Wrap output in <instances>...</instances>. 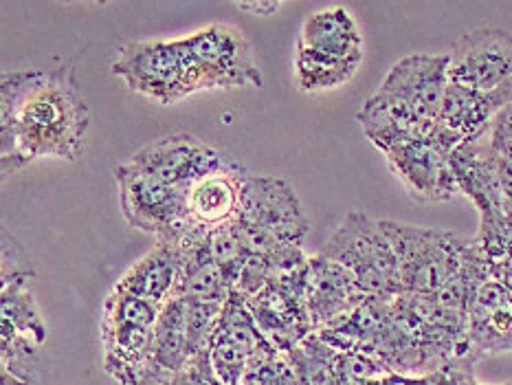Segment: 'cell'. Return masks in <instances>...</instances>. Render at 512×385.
Instances as JSON below:
<instances>
[{"label":"cell","mask_w":512,"mask_h":385,"mask_svg":"<svg viewBox=\"0 0 512 385\" xmlns=\"http://www.w3.org/2000/svg\"><path fill=\"white\" fill-rule=\"evenodd\" d=\"M91 110L75 66L3 73L0 82V168L7 179L36 159L80 161Z\"/></svg>","instance_id":"6da1fadb"},{"label":"cell","mask_w":512,"mask_h":385,"mask_svg":"<svg viewBox=\"0 0 512 385\" xmlns=\"http://www.w3.org/2000/svg\"><path fill=\"white\" fill-rule=\"evenodd\" d=\"M110 73L124 80L128 91L154 99L163 106L200 91H218L185 38L178 40H128L117 49Z\"/></svg>","instance_id":"7a4b0ae2"},{"label":"cell","mask_w":512,"mask_h":385,"mask_svg":"<svg viewBox=\"0 0 512 385\" xmlns=\"http://www.w3.org/2000/svg\"><path fill=\"white\" fill-rule=\"evenodd\" d=\"M319 253L348 269L367 297L392 302L403 295L398 258L381 220L350 212Z\"/></svg>","instance_id":"3957f363"},{"label":"cell","mask_w":512,"mask_h":385,"mask_svg":"<svg viewBox=\"0 0 512 385\" xmlns=\"http://www.w3.org/2000/svg\"><path fill=\"white\" fill-rule=\"evenodd\" d=\"M385 236L394 247L400 282L407 295H433L458 278L473 240L451 231L416 227L381 220Z\"/></svg>","instance_id":"277c9868"},{"label":"cell","mask_w":512,"mask_h":385,"mask_svg":"<svg viewBox=\"0 0 512 385\" xmlns=\"http://www.w3.org/2000/svg\"><path fill=\"white\" fill-rule=\"evenodd\" d=\"M161 304L110 291L102 306L104 370L121 385H141L146 377Z\"/></svg>","instance_id":"5b68a950"},{"label":"cell","mask_w":512,"mask_h":385,"mask_svg":"<svg viewBox=\"0 0 512 385\" xmlns=\"http://www.w3.org/2000/svg\"><path fill=\"white\" fill-rule=\"evenodd\" d=\"M253 253L302 245L310 223L291 185L275 176L249 174L242 187L240 212L233 220Z\"/></svg>","instance_id":"8992f818"},{"label":"cell","mask_w":512,"mask_h":385,"mask_svg":"<svg viewBox=\"0 0 512 385\" xmlns=\"http://www.w3.org/2000/svg\"><path fill=\"white\" fill-rule=\"evenodd\" d=\"M121 214L143 234L159 242H176L185 231L196 225L187 214V196L176 187L163 183L152 174L121 163L115 168Z\"/></svg>","instance_id":"52a82bcc"},{"label":"cell","mask_w":512,"mask_h":385,"mask_svg":"<svg viewBox=\"0 0 512 385\" xmlns=\"http://www.w3.org/2000/svg\"><path fill=\"white\" fill-rule=\"evenodd\" d=\"M128 163L141 172L157 176L187 196V192L205 176L227 170L238 161L196 135L174 132V135H165L137 150Z\"/></svg>","instance_id":"ba28073f"},{"label":"cell","mask_w":512,"mask_h":385,"mask_svg":"<svg viewBox=\"0 0 512 385\" xmlns=\"http://www.w3.org/2000/svg\"><path fill=\"white\" fill-rule=\"evenodd\" d=\"M449 84L469 91H495L512 80V36L499 27H480L451 44Z\"/></svg>","instance_id":"9c48e42d"},{"label":"cell","mask_w":512,"mask_h":385,"mask_svg":"<svg viewBox=\"0 0 512 385\" xmlns=\"http://www.w3.org/2000/svg\"><path fill=\"white\" fill-rule=\"evenodd\" d=\"M385 159L389 170L418 203H444L460 194L451 165V150L444 148L436 137L400 143L385 152Z\"/></svg>","instance_id":"30bf717a"},{"label":"cell","mask_w":512,"mask_h":385,"mask_svg":"<svg viewBox=\"0 0 512 385\" xmlns=\"http://www.w3.org/2000/svg\"><path fill=\"white\" fill-rule=\"evenodd\" d=\"M449 88L447 55H407L398 60L376 91L396 99L422 124H438Z\"/></svg>","instance_id":"8fae6325"},{"label":"cell","mask_w":512,"mask_h":385,"mask_svg":"<svg viewBox=\"0 0 512 385\" xmlns=\"http://www.w3.org/2000/svg\"><path fill=\"white\" fill-rule=\"evenodd\" d=\"M189 51H192L209 75L214 77L218 88H262L264 77L249 40L242 36L238 27L229 22H211L194 33L185 36Z\"/></svg>","instance_id":"7c38bea8"},{"label":"cell","mask_w":512,"mask_h":385,"mask_svg":"<svg viewBox=\"0 0 512 385\" xmlns=\"http://www.w3.org/2000/svg\"><path fill=\"white\" fill-rule=\"evenodd\" d=\"M264 341L266 337L260 333L242 297L231 293L207 344L209 366L218 383L240 385L251 357Z\"/></svg>","instance_id":"4fadbf2b"},{"label":"cell","mask_w":512,"mask_h":385,"mask_svg":"<svg viewBox=\"0 0 512 385\" xmlns=\"http://www.w3.org/2000/svg\"><path fill=\"white\" fill-rule=\"evenodd\" d=\"M512 104V80L495 91H469L449 84L438 117L436 137L451 152L466 141L482 137L497 115Z\"/></svg>","instance_id":"5bb4252c"},{"label":"cell","mask_w":512,"mask_h":385,"mask_svg":"<svg viewBox=\"0 0 512 385\" xmlns=\"http://www.w3.org/2000/svg\"><path fill=\"white\" fill-rule=\"evenodd\" d=\"M365 300H370L356 284L354 275L341 264L319 256L310 258L306 280V311L313 324V333L326 328L337 319L356 311Z\"/></svg>","instance_id":"9a60e30c"},{"label":"cell","mask_w":512,"mask_h":385,"mask_svg":"<svg viewBox=\"0 0 512 385\" xmlns=\"http://www.w3.org/2000/svg\"><path fill=\"white\" fill-rule=\"evenodd\" d=\"M244 306L249 308L260 333L277 350L291 352L306 337L313 335V324H310L304 297L284 291L280 286L269 284L258 295L244 300Z\"/></svg>","instance_id":"2e32d148"},{"label":"cell","mask_w":512,"mask_h":385,"mask_svg":"<svg viewBox=\"0 0 512 385\" xmlns=\"http://www.w3.org/2000/svg\"><path fill=\"white\" fill-rule=\"evenodd\" d=\"M249 172L240 163L198 181L187 192V214L192 223L216 229L236 220L242 203V187Z\"/></svg>","instance_id":"e0dca14e"},{"label":"cell","mask_w":512,"mask_h":385,"mask_svg":"<svg viewBox=\"0 0 512 385\" xmlns=\"http://www.w3.org/2000/svg\"><path fill=\"white\" fill-rule=\"evenodd\" d=\"M181 280V256L174 242H159L121 275L115 291L152 304H165Z\"/></svg>","instance_id":"ac0fdd59"},{"label":"cell","mask_w":512,"mask_h":385,"mask_svg":"<svg viewBox=\"0 0 512 385\" xmlns=\"http://www.w3.org/2000/svg\"><path fill=\"white\" fill-rule=\"evenodd\" d=\"M297 47L313 49L354 64H361L365 55L361 29L356 25L350 9L341 5L310 14L304 20L302 31H299Z\"/></svg>","instance_id":"d6986e66"},{"label":"cell","mask_w":512,"mask_h":385,"mask_svg":"<svg viewBox=\"0 0 512 385\" xmlns=\"http://www.w3.org/2000/svg\"><path fill=\"white\" fill-rule=\"evenodd\" d=\"M361 64L348 60L332 58V55L319 53L313 49L295 47L293 60V77L297 91L306 95H319L348 84L359 71Z\"/></svg>","instance_id":"ffe728a7"},{"label":"cell","mask_w":512,"mask_h":385,"mask_svg":"<svg viewBox=\"0 0 512 385\" xmlns=\"http://www.w3.org/2000/svg\"><path fill=\"white\" fill-rule=\"evenodd\" d=\"M33 280L7 282L0 289L3 300V333L27 337L42 346L47 341V326L40 315L36 295L31 291Z\"/></svg>","instance_id":"44dd1931"},{"label":"cell","mask_w":512,"mask_h":385,"mask_svg":"<svg viewBox=\"0 0 512 385\" xmlns=\"http://www.w3.org/2000/svg\"><path fill=\"white\" fill-rule=\"evenodd\" d=\"M240 385H297L288 352L277 350L269 339L251 357Z\"/></svg>","instance_id":"7402d4cb"},{"label":"cell","mask_w":512,"mask_h":385,"mask_svg":"<svg viewBox=\"0 0 512 385\" xmlns=\"http://www.w3.org/2000/svg\"><path fill=\"white\" fill-rule=\"evenodd\" d=\"M0 278H3V284L36 278V267H33L29 251L7 229L3 231V271H0Z\"/></svg>","instance_id":"603a6c76"},{"label":"cell","mask_w":512,"mask_h":385,"mask_svg":"<svg viewBox=\"0 0 512 385\" xmlns=\"http://www.w3.org/2000/svg\"><path fill=\"white\" fill-rule=\"evenodd\" d=\"M473 368H475V363L469 359L453 361L451 366L436 372L438 385H482L475 379ZM502 385H512V383H502Z\"/></svg>","instance_id":"cb8c5ba5"},{"label":"cell","mask_w":512,"mask_h":385,"mask_svg":"<svg viewBox=\"0 0 512 385\" xmlns=\"http://www.w3.org/2000/svg\"><path fill=\"white\" fill-rule=\"evenodd\" d=\"M282 7L284 3H277V0H271V3H266V0H260V3H236V9L253 11V14L258 16H273L275 11H280Z\"/></svg>","instance_id":"d4e9b609"}]
</instances>
